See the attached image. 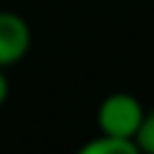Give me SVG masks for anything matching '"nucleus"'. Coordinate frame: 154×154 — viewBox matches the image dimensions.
I'll return each mask as SVG.
<instances>
[{"instance_id":"obj_3","label":"nucleus","mask_w":154,"mask_h":154,"mask_svg":"<svg viewBox=\"0 0 154 154\" xmlns=\"http://www.w3.org/2000/svg\"><path fill=\"white\" fill-rule=\"evenodd\" d=\"M83 154H140L137 143L126 137H111V134H100L83 146Z\"/></svg>"},{"instance_id":"obj_4","label":"nucleus","mask_w":154,"mask_h":154,"mask_svg":"<svg viewBox=\"0 0 154 154\" xmlns=\"http://www.w3.org/2000/svg\"><path fill=\"white\" fill-rule=\"evenodd\" d=\"M134 143H137L140 151L154 154V109L143 114V123H140V128H137V137H134Z\"/></svg>"},{"instance_id":"obj_5","label":"nucleus","mask_w":154,"mask_h":154,"mask_svg":"<svg viewBox=\"0 0 154 154\" xmlns=\"http://www.w3.org/2000/svg\"><path fill=\"white\" fill-rule=\"evenodd\" d=\"M9 97V77H6V69H0V106Z\"/></svg>"},{"instance_id":"obj_1","label":"nucleus","mask_w":154,"mask_h":154,"mask_svg":"<svg viewBox=\"0 0 154 154\" xmlns=\"http://www.w3.org/2000/svg\"><path fill=\"white\" fill-rule=\"evenodd\" d=\"M143 103L128 91H114L109 97H103L97 109V131L100 134H111V137H126L134 140L137 128L143 123Z\"/></svg>"},{"instance_id":"obj_2","label":"nucleus","mask_w":154,"mask_h":154,"mask_svg":"<svg viewBox=\"0 0 154 154\" xmlns=\"http://www.w3.org/2000/svg\"><path fill=\"white\" fill-rule=\"evenodd\" d=\"M32 29L17 11H0V69H9L29 54Z\"/></svg>"}]
</instances>
